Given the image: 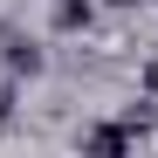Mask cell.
<instances>
[{
	"label": "cell",
	"mask_w": 158,
	"mask_h": 158,
	"mask_svg": "<svg viewBox=\"0 0 158 158\" xmlns=\"http://www.w3.org/2000/svg\"><path fill=\"white\" fill-rule=\"evenodd\" d=\"M0 69H7L14 83H21V76H41V69H48V55H41V48H35L28 35L14 28V35H7V48H0Z\"/></svg>",
	"instance_id": "1"
},
{
	"label": "cell",
	"mask_w": 158,
	"mask_h": 158,
	"mask_svg": "<svg viewBox=\"0 0 158 158\" xmlns=\"http://www.w3.org/2000/svg\"><path fill=\"white\" fill-rule=\"evenodd\" d=\"M48 28L55 35H89L96 28V0H55L48 7Z\"/></svg>",
	"instance_id": "2"
},
{
	"label": "cell",
	"mask_w": 158,
	"mask_h": 158,
	"mask_svg": "<svg viewBox=\"0 0 158 158\" xmlns=\"http://www.w3.org/2000/svg\"><path fill=\"white\" fill-rule=\"evenodd\" d=\"M76 144H83V151H131L138 138H131V124H124V117H110V124H89Z\"/></svg>",
	"instance_id": "3"
},
{
	"label": "cell",
	"mask_w": 158,
	"mask_h": 158,
	"mask_svg": "<svg viewBox=\"0 0 158 158\" xmlns=\"http://www.w3.org/2000/svg\"><path fill=\"white\" fill-rule=\"evenodd\" d=\"M138 89H144V96H151V103H158V48H151V55H144V62H138Z\"/></svg>",
	"instance_id": "4"
},
{
	"label": "cell",
	"mask_w": 158,
	"mask_h": 158,
	"mask_svg": "<svg viewBox=\"0 0 158 158\" xmlns=\"http://www.w3.org/2000/svg\"><path fill=\"white\" fill-rule=\"evenodd\" d=\"M14 110H21V89H14V76L0 83V124H14Z\"/></svg>",
	"instance_id": "5"
},
{
	"label": "cell",
	"mask_w": 158,
	"mask_h": 158,
	"mask_svg": "<svg viewBox=\"0 0 158 158\" xmlns=\"http://www.w3.org/2000/svg\"><path fill=\"white\" fill-rule=\"evenodd\" d=\"M117 7H151V0H117Z\"/></svg>",
	"instance_id": "6"
}]
</instances>
